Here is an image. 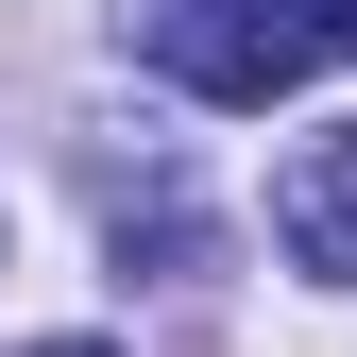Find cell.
I'll use <instances>...</instances> for the list:
<instances>
[{
	"label": "cell",
	"instance_id": "3",
	"mask_svg": "<svg viewBox=\"0 0 357 357\" xmlns=\"http://www.w3.org/2000/svg\"><path fill=\"white\" fill-rule=\"evenodd\" d=\"M306 34H324V52H357V0H306Z\"/></svg>",
	"mask_w": 357,
	"mask_h": 357
},
{
	"label": "cell",
	"instance_id": "2",
	"mask_svg": "<svg viewBox=\"0 0 357 357\" xmlns=\"http://www.w3.org/2000/svg\"><path fill=\"white\" fill-rule=\"evenodd\" d=\"M273 238H289V273H324V289H357V137H324L273 188Z\"/></svg>",
	"mask_w": 357,
	"mask_h": 357
},
{
	"label": "cell",
	"instance_id": "1",
	"mask_svg": "<svg viewBox=\"0 0 357 357\" xmlns=\"http://www.w3.org/2000/svg\"><path fill=\"white\" fill-rule=\"evenodd\" d=\"M137 52L188 85V102L255 119V102H289V85L324 68V34H306V0H137Z\"/></svg>",
	"mask_w": 357,
	"mask_h": 357
},
{
	"label": "cell",
	"instance_id": "4",
	"mask_svg": "<svg viewBox=\"0 0 357 357\" xmlns=\"http://www.w3.org/2000/svg\"><path fill=\"white\" fill-rule=\"evenodd\" d=\"M34 357H119V340H34Z\"/></svg>",
	"mask_w": 357,
	"mask_h": 357
}]
</instances>
